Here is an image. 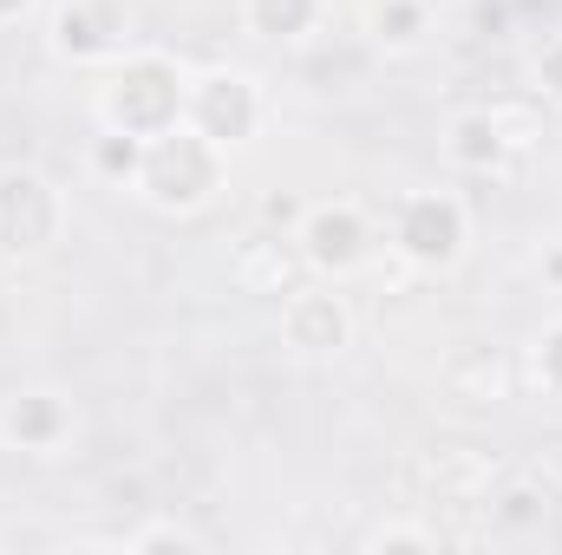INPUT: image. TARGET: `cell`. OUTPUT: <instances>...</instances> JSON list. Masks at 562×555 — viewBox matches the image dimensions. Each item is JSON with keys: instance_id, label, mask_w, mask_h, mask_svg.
<instances>
[{"instance_id": "9", "label": "cell", "mask_w": 562, "mask_h": 555, "mask_svg": "<svg viewBox=\"0 0 562 555\" xmlns=\"http://www.w3.org/2000/svg\"><path fill=\"white\" fill-rule=\"evenodd\" d=\"M431 484H438V503H484L491 497V464L464 444L438 451L431 457Z\"/></svg>"}, {"instance_id": "3", "label": "cell", "mask_w": 562, "mask_h": 555, "mask_svg": "<svg viewBox=\"0 0 562 555\" xmlns=\"http://www.w3.org/2000/svg\"><path fill=\"white\" fill-rule=\"evenodd\" d=\"M59 229V196L46 177L33 170H0V249L7 256H26L40 242H53Z\"/></svg>"}, {"instance_id": "17", "label": "cell", "mask_w": 562, "mask_h": 555, "mask_svg": "<svg viewBox=\"0 0 562 555\" xmlns=\"http://www.w3.org/2000/svg\"><path fill=\"white\" fill-rule=\"evenodd\" d=\"M537 79H543V92H550V99H562V39H550V46H543Z\"/></svg>"}, {"instance_id": "2", "label": "cell", "mask_w": 562, "mask_h": 555, "mask_svg": "<svg viewBox=\"0 0 562 555\" xmlns=\"http://www.w3.org/2000/svg\"><path fill=\"white\" fill-rule=\"evenodd\" d=\"M183 105H190L183 72H177L170 59H157V53L132 59V66L112 79V92H105L112 125H119V132H132V138H157V132H170Z\"/></svg>"}, {"instance_id": "10", "label": "cell", "mask_w": 562, "mask_h": 555, "mask_svg": "<svg viewBox=\"0 0 562 555\" xmlns=\"http://www.w3.org/2000/svg\"><path fill=\"white\" fill-rule=\"evenodd\" d=\"M59 431H66V412H59V399H46V393H33V399L7 406V438H13V444H26V451H46Z\"/></svg>"}, {"instance_id": "1", "label": "cell", "mask_w": 562, "mask_h": 555, "mask_svg": "<svg viewBox=\"0 0 562 555\" xmlns=\"http://www.w3.org/2000/svg\"><path fill=\"white\" fill-rule=\"evenodd\" d=\"M223 144H210L196 125H170V132H157V138L144 144V196L157 203V209H196L210 190H216V177H223V157H216Z\"/></svg>"}, {"instance_id": "21", "label": "cell", "mask_w": 562, "mask_h": 555, "mask_svg": "<svg viewBox=\"0 0 562 555\" xmlns=\"http://www.w3.org/2000/svg\"><path fill=\"white\" fill-rule=\"evenodd\" d=\"M20 7H26V0H0V20H13V13H20Z\"/></svg>"}, {"instance_id": "7", "label": "cell", "mask_w": 562, "mask_h": 555, "mask_svg": "<svg viewBox=\"0 0 562 555\" xmlns=\"http://www.w3.org/2000/svg\"><path fill=\"white\" fill-rule=\"evenodd\" d=\"M281 327H288V340H294V347H307V353L347 347V307H340L334 294H314V287H301V294L288 301Z\"/></svg>"}, {"instance_id": "13", "label": "cell", "mask_w": 562, "mask_h": 555, "mask_svg": "<svg viewBox=\"0 0 562 555\" xmlns=\"http://www.w3.org/2000/svg\"><path fill=\"white\" fill-rule=\"evenodd\" d=\"M314 13H321V0H249V20H256L269 39H294V33H307Z\"/></svg>"}, {"instance_id": "11", "label": "cell", "mask_w": 562, "mask_h": 555, "mask_svg": "<svg viewBox=\"0 0 562 555\" xmlns=\"http://www.w3.org/2000/svg\"><path fill=\"white\" fill-rule=\"evenodd\" d=\"M451 157H458L464 170H491V163L504 157V125H497L491 112L458 118V125H451Z\"/></svg>"}, {"instance_id": "12", "label": "cell", "mask_w": 562, "mask_h": 555, "mask_svg": "<svg viewBox=\"0 0 562 555\" xmlns=\"http://www.w3.org/2000/svg\"><path fill=\"white\" fill-rule=\"evenodd\" d=\"M236 281H243L249 294H281V281H288V256H281L276 236H256V242L236 256Z\"/></svg>"}, {"instance_id": "16", "label": "cell", "mask_w": 562, "mask_h": 555, "mask_svg": "<svg viewBox=\"0 0 562 555\" xmlns=\"http://www.w3.org/2000/svg\"><path fill=\"white\" fill-rule=\"evenodd\" d=\"M537 503H550V490H543V497H537V490H504V510H497V517H504V523H530Z\"/></svg>"}, {"instance_id": "14", "label": "cell", "mask_w": 562, "mask_h": 555, "mask_svg": "<svg viewBox=\"0 0 562 555\" xmlns=\"http://www.w3.org/2000/svg\"><path fill=\"white\" fill-rule=\"evenodd\" d=\"M99 170H105V177H138L144 170V138H132V132L112 125V138L99 144Z\"/></svg>"}, {"instance_id": "8", "label": "cell", "mask_w": 562, "mask_h": 555, "mask_svg": "<svg viewBox=\"0 0 562 555\" xmlns=\"http://www.w3.org/2000/svg\"><path fill=\"white\" fill-rule=\"evenodd\" d=\"M112 33H119V20H112V7H105V0H72V7H59V20H53V46H59V53H72V59L105 53V46H112Z\"/></svg>"}, {"instance_id": "5", "label": "cell", "mask_w": 562, "mask_h": 555, "mask_svg": "<svg viewBox=\"0 0 562 555\" xmlns=\"http://www.w3.org/2000/svg\"><path fill=\"white\" fill-rule=\"evenodd\" d=\"M400 249L413 262H451L464 249V203L445 190H425L400 209Z\"/></svg>"}, {"instance_id": "15", "label": "cell", "mask_w": 562, "mask_h": 555, "mask_svg": "<svg viewBox=\"0 0 562 555\" xmlns=\"http://www.w3.org/2000/svg\"><path fill=\"white\" fill-rule=\"evenodd\" d=\"M380 33H386V39H413V33H419V7H413V0L380 7Z\"/></svg>"}, {"instance_id": "18", "label": "cell", "mask_w": 562, "mask_h": 555, "mask_svg": "<svg viewBox=\"0 0 562 555\" xmlns=\"http://www.w3.org/2000/svg\"><path fill=\"white\" fill-rule=\"evenodd\" d=\"M543 386H557L562 393V327L557 333H543Z\"/></svg>"}, {"instance_id": "6", "label": "cell", "mask_w": 562, "mask_h": 555, "mask_svg": "<svg viewBox=\"0 0 562 555\" xmlns=\"http://www.w3.org/2000/svg\"><path fill=\"white\" fill-rule=\"evenodd\" d=\"M367 256V223L353 209H314L307 216V262L314 269H353Z\"/></svg>"}, {"instance_id": "19", "label": "cell", "mask_w": 562, "mask_h": 555, "mask_svg": "<svg viewBox=\"0 0 562 555\" xmlns=\"http://www.w3.org/2000/svg\"><path fill=\"white\" fill-rule=\"evenodd\" d=\"M537 477H543V490H562V444L543 457V464H537Z\"/></svg>"}, {"instance_id": "4", "label": "cell", "mask_w": 562, "mask_h": 555, "mask_svg": "<svg viewBox=\"0 0 562 555\" xmlns=\"http://www.w3.org/2000/svg\"><path fill=\"white\" fill-rule=\"evenodd\" d=\"M256 118H262V105H256V86L243 72H216L190 92V125L210 144H243L256 132Z\"/></svg>"}, {"instance_id": "20", "label": "cell", "mask_w": 562, "mask_h": 555, "mask_svg": "<svg viewBox=\"0 0 562 555\" xmlns=\"http://www.w3.org/2000/svg\"><path fill=\"white\" fill-rule=\"evenodd\" d=\"M262 216H269V223H288V216H294V196H269Z\"/></svg>"}]
</instances>
